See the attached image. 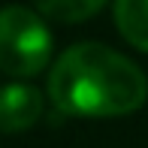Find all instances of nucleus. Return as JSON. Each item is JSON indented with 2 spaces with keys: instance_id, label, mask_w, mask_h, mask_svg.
Segmentation results:
<instances>
[{
  "instance_id": "obj_3",
  "label": "nucleus",
  "mask_w": 148,
  "mask_h": 148,
  "mask_svg": "<svg viewBox=\"0 0 148 148\" xmlns=\"http://www.w3.org/2000/svg\"><path fill=\"white\" fill-rule=\"evenodd\" d=\"M45 112L42 91L27 82H9L0 88V133L30 130Z\"/></svg>"
},
{
  "instance_id": "obj_5",
  "label": "nucleus",
  "mask_w": 148,
  "mask_h": 148,
  "mask_svg": "<svg viewBox=\"0 0 148 148\" xmlns=\"http://www.w3.org/2000/svg\"><path fill=\"white\" fill-rule=\"evenodd\" d=\"M36 9L42 12L45 18L60 24H79V21H88L91 15H97L109 0H33Z\"/></svg>"
},
{
  "instance_id": "obj_1",
  "label": "nucleus",
  "mask_w": 148,
  "mask_h": 148,
  "mask_svg": "<svg viewBox=\"0 0 148 148\" xmlns=\"http://www.w3.org/2000/svg\"><path fill=\"white\" fill-rule=\"evenodd\" d=\"M49 100L66 115L118 118L148 100L145 73L103 42H76L49 70Z\"/></svg>"
},
{
  "instance_id": "obj_2",
  "label": "nucleus",
  "mask_w": 148,
  "mask_h": 148,
  "mask_svg": "<svg viewBox=\"0 0 148 148\" xmlns=\"http://www.w3.org/2000/svg\"><path fill=\"white\" fill-rule=\"evenodd\" d=\"M51 60V33L42 12L27 6L0 9V73L12 79H33Z\"/></svg>"
},
{
  "instance_id": "obj_4",
  "label": "nucleus",
  "mask_w": 148,
  "mask_h": 148,
  "mask_svg": "<svg viewBox=\"0 0 148 148\" xmlns=\"http://www.w3.org/2000/svg\"><path fill=\"white\" fill-rule=\"evenodd\" d=\"M115 24L127 45L148 55V0H115Z\"/></svg>"
}]
</instances>
